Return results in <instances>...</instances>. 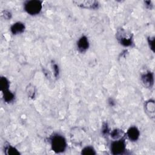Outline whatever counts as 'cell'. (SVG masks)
<instances>
[{
  "label": "cell",
  "instance_id": "5b68a950",
  "mask_svg": "<svg viewBox=\"0 0 155 155\" xmlns=\"http://www.w3.org/2000/svg\"><path fill=\"white\" fill-rule=\"evenodd\" d=\"M73 2L79 7L87 9H96L98 8L99 4L96 1H73Z\"/></svg>",
  "mask_w": 155,
  "mask_h": 155
},
{
  "label": "cell",
  "instance_id": "9c48e42d",
  "mask_svg": "<svg viewBox=\"0 0 155 155\" xmlns=\"http://www.w3.org/2000/svg\"><path fill=\"white\" fill-rule=\"evenodd\" d=\"M25 28L24 24L21 22H16L10 27V31L13 35H19L24 32Z\"/></svg>",
  "mask_w": 155,
  "mask_h": 155
},
{
  "label": "cell",
  "instance_id": "ffe728a7",
  "mask_svg": "<svg viewBox=\"0 0 155 155\" xmlns=\"http://www.w3.org/2000/svg\"><path fill=\"white\" fill-rule=\"evenodd\" d=\"M28 96L30 97H33L35 96V88L33 87H29V90L28 91H27Z\"/></svg>",
  "mask_w": 155,
  "mask_h": 155
},
{
  "label": "cell",
  "instance_id": "6da1fadb",
  "mask_svg": "<svg viewBox=\"0 0 155 155\" xmlns=\"http://www.w3.org/2000/svg\"><path fill=\"white\" fill-rule=\"evenodd\" d=\"M51 147L52 150L55 153H62L67 148L66 140L62 136L55 134L51 138Z\"/></svg>",
  "mask_w": 155,
  "mask_h": 155
},
{
  "label": "cell",
  "instance_id": "277c9868",
  "mask_svg": "<svg viewBox=\"0 0 155 155\" xmlns=\"http://www.w3.org/2000/svg\"><path fill=\"white\" fill-rule=\"evenodd\" d=\"M126 149V144L124 140L119 139L115 140L111 144V153L114 155L123 154Z\"/></svg>",
  "mask_w": 155,
  "mask_h": 155
},
{
  "label": "cell",
  "instance_id": "7402d4cb",
  "mask_svg": "<svg viewBox=\"0 0 155 155\" xmlns=\"http://www.w3.org/2000/svg\"><path fill=\"white\" fill-rule=\"evenodd\" d=\"M108 104H109V105H110V106L113 107V106H114V105H115V102H114V101L113 99L110 98V99H108Z\"/></svg>",
  "mask_w": 155,
  "mask_h": 155
},
{
  "label": "cell",
  "instance_id": "ac0fdd59",
  "mask_svg": "<svg viewBox=\"0 0 155 155\" xmlns=\"http://www.w3.org/2000/svg\"><path fill=\"white\" fill-rule=\"evenodd\" d=\"M1 16L5 19H9L12 18V13L8 10H3L1 13Z\"/></svg>",
  "mask_w": 155,
  "mask_h": 155
},
{
  "label": "cell",
  "instance_id": "44dd1931",
  "mask_svg": "<svg viewBox=\"0 0 155 155\" xmlns=\"http://www.w3.org/2000/svg\"><path fill=\"white\" fill-rule=\"evenodd\" d=\"M144 3L145 4V6L147 7V8L151 9L153 7V4L152 2L151 1H144Z\"/></svg>",
  "mask_w": 155,
  "mask_h": 155
},
{
  "label": "cell",
  "instance_id": "7a4b0ae2",
  "mask_svg": "<svg viewBox=\"0 0 155 155\" xmlns=\"http://www.w3.org/2000/svg\"><path fill=\"white\" fill-rule=\"evenodd\" d=\"M25 12L30 15H38L42 8V1L39 0L27 1L24 4Z\"/></svg>",
  "mask_w": 155,
  "mask_h": 155
},
{
  "label": "cell",
  "instance_id": "7c38bea8",
  "mask_svg": "<svg viewBox=\"0 0 155 155\" xmlns=\"http://www.w3.org/2000/svg\"><path fill=\"white\" fill-rule=\"evenodd\" d=\"M10 86L9 81L4 76H1L0 78V88L1 91L8 90Z\"/></svg>",
  "mask_w": 155,
  "mask_h": 155
},
{
  "label": "cell",
  "instance_id": "e0dca14e",
  "mask_svg": "<svg viewBox=\"0 0 155 155\" xmlns=\"http://www.w3.org/2000/svg\"><path fill=\"white\" fill-rule=\"evenodd\" d=\"M148 43L150 49L154 52V37H148L147 39Z\"/></svg>",
  "mask_w": 155,
  "mask_h": 155
},
{
  "label": "cell",
  "instance_id": "8992f818",
  "mask_svg": "<svg viewBox=\"0 0 155 155\" xmlns=\"http://www.w3.org/2000/svg\"><path fill=\"white\" fill-rule=\"evenodd\" d=\"M141 81L147 88H151L153 87L154 84V76L153 73L151 71H148L142 74Z\"/></svg>",
  "mask_w": 155,
  "mask_h": 155
},
{
  "label": "cell",
  "instance_id": "30bf717a",
  "mask_svg": "<svg viewBox=\"0 0 155 155\" xmlns=\"http://www.w3.org/2000/svg\"><path fill=\"white\" fill-rule=\"evenodd\" d=\"M145 110L148 113L150 114L151 116L154 117V108H155V105L154 102L153 100H149L148 101H147L145 102Z\"/></svg>",
  "mask_w": 155,
  "mask_h": 155
},
{
  "label": "cell",
  "instance_id": "2e32d148",
  "mask_svg": "<svg viewBox=\"0 0 155 155\" xmlns=\"http://www.w3.org/2000/svg\"><path fill=\"white\" fill-rule=\"evenodd\" d=\"M52 67H53V70L54 72V75L56 78H57L59 76V66L56 63H53L52 64Z\"/></svg>",
  "mask_w": 155,
  "mask_h": 155
},
{
  "label": "cell",
  "instance_id": "52a82bcc",
  "mask_svg": "<svg viewBox=\"0 0 155 155\" xmlns=\"http://www.w3.org/2000/svg\"><path fill=\"white\" fill-rule=\"evenodd\" d=\"M89 47V41L85 36H81L77 42V48L78 50L82 53L85 51Z\"/></svg>",
  "mask_w": 155,
  "mask_h": 155
},
{
  "label": "cell",
  "instance_id": "5bb4252c",
  "mask_svg": "<svg viewBox=\"0 0 155 155\" xmlns=\"http://www.w3.org/2000/svg\"><path fill=\"white\" fill-rule=\"evenodd\" d=\"M123 134H124V133H123L122 130H120L117 128V129H114L113 130L111 131V132L110 133V136L114 140H117V139H119L121 138Z\"/></svg>",
  "mask_w": 155,
  "mask_h": 155
},
{
  "label": "cell",
  "instance_id": "ba28073f",
  "mask_svg": "<svg viewBox=\"0 0 155 155\" xmlns=\"http://www.w3.org/2000/svg\"><path fill=\"white\" fill-rule=\"evenodd\" d=\"M127 135L131 141L135 142L138 140L140 136V132L137 127H131L127 130Z\"/></svg>",
  "mask_w": 155,
  "mask_h": 155
},
{
  "label": "cell",
  "instance_id": "9a60e30c",
  "mask_svg": "<svg viewBox=\"0 0 155 155\" xmlns=\"http://www.w3.org/2000/svg\"><path fill=\"white\" fill-rule=\"evenodd\" d=\"M81 154L84 155H94L96 154V153L93 147L91 146H87L82 150Z\"/></svg>",
  "mask_w": 155,
  "mask_h": 155
},
{
  "label": "cell",
  "instance_id": "8fae6325",
  "mask_svg": "<svg viewBox=\"0 0 155 155\" xmlns=\"http://www.w3.org/2000/svg\"><path fill=\"white\" fill-rule=\"evenodd\" d=\"M2 94L4 101L7 103H10L12 102L15 99L14 94L12 92H11L9 90L2 91Z\"/></svg>",
  "mask_w": 155,
  "mask_h": 155
},
{
  "label": "cell",
  "instance_id": "d6986e66",
  "mask_svg": "<svg viewBox=\"0 0 155 155\" xmlns=\"http://www.w3.org/2000/svg\"><path fill=\"white\" fill-rule=\"evenodd\" d=\"M102 133L104 135H108L109 133V128L107 123H104L102 127Z\"/></svg>",
  "mask_w": 155,
  "mask_h": 155
},
{
  "label": "cell",
  "instance_id": "4fadbf2b",
  "mask_svg": "<svg viewBox=\"0 0 155 155\" xmlns=\"http://www.w3.org/2000/svg\"><path fill=\"white\" fill-rule=\"evenodd\" d=\"M4 151H5V153L7 155L20 154V153L18 151V150H16L15 147L11 146L9 144H8L7 145H5Z\"/></svg>",
  "mask_w": 155,
  "mask_h": 155
},
{
  "label": "cell",
  "instance_id": "3957f363",
  "mask_svg": "<svg viewBox=\"0 0 155 155\" xmlns=\"http://www.w3.org/2000/svg\"><path fill=\"white\" fill-rule=\"evenodd\" d=\"M116 38L120 44L124 47H130L133 44V38L124 30L120 29L116 33Z\"/></svg>",
  "mask_w": 155,
  "mask_h": 155
}]
</instances>
